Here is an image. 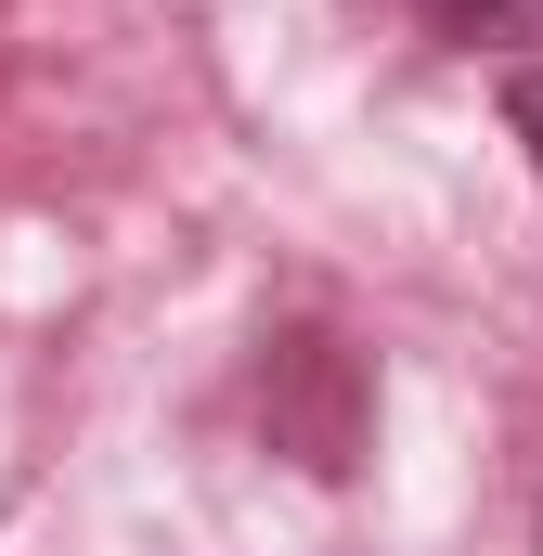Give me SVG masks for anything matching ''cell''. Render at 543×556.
<instances>
[{"instance_id":"1","label":"cell","mask_w":543,"mask_h":556,"mask_svg":"<svg viewBox=\"0 0 543 556\" xmlns=\"http://www.w3.org/2000/svg\"><path fill=\"white\" fill-rule=\"evenodd\" d=\"M414 13H427V39H453V52H505V65L543 52V0H414Z\"/></svg>"},{"instance_id":"2","label":"cell","mask_w":543,"mask_h":556,"mask_svg":"<svg viewBox=\"0 0 543 556\" xmlns=\"http://www.w3.org/2000/svg\"><path fill=\"white\" fill-rule=\"evenodd\" d=\"M505 130L531 142V181H543V65H505Z\"/></svg>"}]
</instances>
